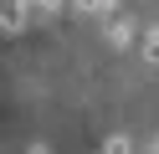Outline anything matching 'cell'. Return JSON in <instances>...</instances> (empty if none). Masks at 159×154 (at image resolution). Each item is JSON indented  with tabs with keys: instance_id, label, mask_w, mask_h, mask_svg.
Here are the masks:
<instances>
[{
	"instance_id": "cell-1",
	"label": "cell",
	"mask_w": 159,
	"mask_h": 154,
	"mask_svg": "<svg viewBox=\"0 0 159 154\" xmlns=\"http://www.w3.org/2000/svg\"><path fill=\"white\" fill-rule=\"evenodd\" d=\"M0 26H5V31H21L26 26V0H0Z\"/></svg>"
},
{
	"instance_id": "cell-2",
	"label": "cell",
	"mask_w": 159,
	"mask_h": 154,
	"mask_svg": "<svg viewBox=\"0 0 159 154\" xmlns=\"http://www.w3.org/2000/svg\"><path fill=\"white\" fill-rule=\"evenodd\" d=\"M108 41H113V46H128V41H134V26H128L123 16H113L108 21Z\"/></svg>"
},
{
	"instance_id": "cell-3",
	"label": "cell",
	"mask_w": 159,
	"mask_h": 154,
	"mask_svg": "<svg viewBox=\"0 0 159 154\" xmlns=\"http://www.w3.org/2000/svg\"><path fill=\"white\" fill-rule=\"evenodd\" d=\"M144 62H149V67H159V26L144 36Z\"/></svg>"
},
{
	"instance_id": "cell-4",
	"label": "cell",
	"mask_w": 159,
	"mask_h": 154,
	"mask_svg": "<svg viewBox=\"0 0 159 154\" xmlns=\"http://www.w3.org/2000/svg\"><path fill=\"white\" fill-rule=\"evenodd\" d=\"M98 154H134V144H128L123 133H113V139H108V144H103V149H98Z\"/></svg>"
},
{
	"instance_id": "cell-5",
	"label": "cell",
	"mask_w": 159,
	"mask_h": 154,
	"mask_svg": "<svg viewBox=\"0 0 159 154\" xmlns=\"http://www.w3.org/2000/svg\"><path fill=\"white\" fill-rule=\"evenodd\" d=\"M46 5H62V0H31V10H46Z\"/></svg>"
},
{
	"instance_id": "cell-6",
	"label": "cell",
	"mask_w": 159,
	"mask_h": 154,
	"mask_svg": "<svg viewBox=\"0 0 159 154\" xmlns=\"http://www.w3.org/2000/svg\"><path fill=\"white\" fill-rule=\"evenodd\" d=\"M31 154H52V144H31Z\"/></svg>"
},
{
	"instance_id": "cell-7",
	"label": "cell",
	"mask_w": 159,
	"mask_h": 154,
	"mask_svg": "<svg viewBox=\"0 0 159 154\" xmlns=\"http://www.w3.org/2000/svg\"><path fill=\"white\" fill-rule=\"evenodd\" d=\"M77 5H87V10H93V0H77Z\"/></svg>"
},
{
	"instance_id": "cell-8",
	"label": "cell",
	"mask_w": 159,
	"mask_h": 154,
	"mask_svg": "<svg viewBox=\"0 0 159 154\" xmlns=\"http://www.w3.org/2000/svg\"><path fill=\"white\" fill-rule=\"evenodd\" d=\"M154 154H159V139H154Z\"/></svg>"
}]
</instances>
